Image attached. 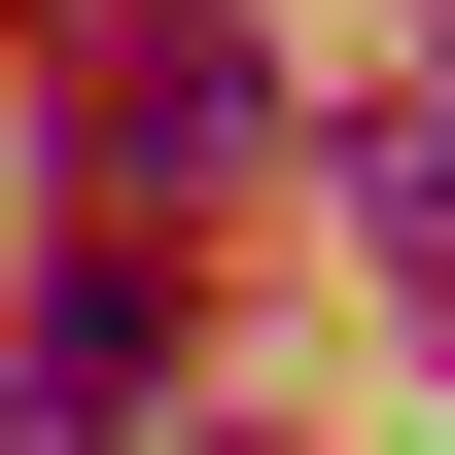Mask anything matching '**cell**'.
Returning a JSON list of instances; mask_svg holds the SVG:
<instances>
[{
    "mask_svg": "<svg viewBox=\"0 0 455 455\" xmlns=\"http://www.w3.org/2000/svg\"><path fill=\"white\" fill-rule=\"evenodd\" d=\"M175 386V281H140V245H70V281H36V386H0V455H106Z\"/></svg>",
    "mask_w": 455,
    "mask_h": 455,
    "instance_id": "2",
    "label": "cell"
},
{
    "mask_svg": "<svg viewBox=\"0 0 455 455\" xmlns=\"http://www.w3.org/2000/svg\"><path fill=\"white\" fill-rule=\"evenodd\" d=\"M245 106H281V70H245L211 0H140V36L70 70V140H106V175H245Z\"/></svg>",
    "mask_w": 455,
    "mask_h": 455,
    "instance_id": "1",
    "label": "cell"
}]
</instances>
